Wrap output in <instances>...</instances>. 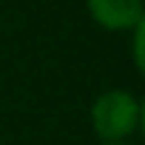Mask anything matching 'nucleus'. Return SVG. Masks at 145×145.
I'll return each instance as SVG.
<instances>
[{
  "instance_id": "nucleus-1",
  "label": "nucleus",
  "mask_w": 145,
  "mask_h": 145,
  "mask_svg": "<svg viewBox=\"0 0 145 145\" xmlns=\"http://www.w3.org/2000/svg\"><path fill=\"white\" fill-rule=\"evenodd\" d=\"M91 134L105 142H131L142 128V103L128 88H105L88 108Z\"/></svg>"
},
{
  "instance_id": "nucleus-2",
  "label": "nucleus",
  "mask_w": 145,
  "mask_h": 145,
  "mask_svg": "<svg viewBox=\"0 0 145 145\" xmlns=\"http://www.w3.org/2000/svg\"><path fill=\"white\" fill-rule=\"evenodd\" d=\"M86 12L103 31L128 34L145 23V0H86Z\"/></svg>"
},
{
  "instance_id": "nucleus-3",
  "label": "nucleus",
  "mask_w": 145,
  "mask_h": 145,
  "mask_svg": "<svg viewBox=\"0 0 145 145\" xmlns=\"http://www.w3.org/2000/svg\"><path fill=\"white\" fill-rule=\"evenodd\" d=\"M131 34V60H134V68L142 74V68H145V51H142V34H145V23L142 26H137L134 31H128Z\"/></svg>"
},
{
  "instance_id": "nucleus-4",
  "label": "nucleus",
  "mask_w": 145,
  "mask_h": 145,
  "mask_svg": "<svg viewBox=\"0 0 145 145\" xmlns=\"http://www.w3.org/2000/svg\"><path fill=\"white\" fill-rule=\"evenodd\" d=\"M105 145H137V142H105Z\"/></svg>"
}]
</instances>
